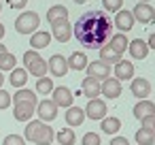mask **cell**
<instances>
[{"instance_id":"obj_38","label":"cell","mask_w":155,"mask_h":145,"mask_svg":"<svg viewBox=\"0 0 155 145\" xmlns=\"http://www.w3.org/2000/svg\"><path fill=\"white\" fill-rule=\"evenodd\" d=\"M140 128H147V130L155 132V115H149V117L140 119Z\"/></svg>"},{"instance_id":"obj_20","label":"cell","mask_w":155,"mask_h":145,"mask_svg":"<svg viewBox=\"0 0 155 145\" xmlns=\"http://www.w3.org/2000/svg\"><path fill=\"white\" fill-rule=\"evenodd\" d=\"M100 130L106 132L108 136H117V132L121 130V119L115 115H106L104 119H100Z\"/></svg>"},{"instance_id":"obj_24","label":"cell","mask_w":155,"mask_h":145,"mask_svg":"<svg viewBox=\"0 0 155 145\" xmlns=\"http://www.w3.org/2000/svg\"><path fill=\"white\" fill-rule=\"evenodd\" d=\"M26 81H28V71L26 68H13L11 71V77H9V83L13 85V88H17V90H21L24 85H26Z\"/></svg>"},{"instance_id":"obj_17","label":"cell","mask_w":155,"mask_h":145,"mask_svg":"<svg viewBox=\"0 0 155 145\" xmlns=\"http://www.w3.org/2000/svg\"><path fill=\"white\" fill-rule=\"evenodd\" d=\"M49 43H51V32H47V30H36L34 34H30V47L34 51L49 47Z\"/></svg>"},{"instance_id":"obj_2","label":"cell","mask_w":155,"mask_h":145,"mask_svg":"<svg viewBox=\"0 0 155 145\" xmlns=\"http://www.w3.org/2000/svg\"><path fill=\"white\" fill-rule=\"evenodd\" d=\"M24 139H26V141H32V143H36V145H51V143L55 141V130H53L49 124L41 122V119H32V122H28V126H26Z\"/></svg>"},{"instance_id":"obj_8","label":"cell","mask_w":155,"mask_h":145,"mask_svg":"<svg viewBox=\"0 0 155 145\" xmlns=\"http://www.w3.org/2000/svg\"><path fill=\"white\" fill-rule=\"evenodd\" d=\"M36 113H38V119L41 122H53L55 117H58V105L53 102V100H41L38 105H36Z\"/></svg>"},{"instance_id":"obj_14","label":"cell","mask_w":155,"mask_h":145,"mask_svg":"<svg viewBox=\"0 0 155 145\" xmlns=\"http://www.w3.org/2000/svg\"><path fill=\"white\" fill-rule=\"evenodd\" d=\"M102 96L104 98H119L121 96V81L115 79V77H106L102 81Z\"/></svg>"},{"instance_id":"obj_4","label":"cell","mask_w":155,"mask_h":145,"mask_svg":"<svg viewBox=\"0 0 155 145\" xmlns=\"http://www.w3.org/2000/svg\"><path fill=\"white\" fill-rule=\"evenodd\" d=\"M51 36L60 43H68L72 39V28L68 24V19H58L51 24Z\"/></svg>"},{"instance_id":"obj_9","label":"cell","mask_w":155,"mask_h":145,"mask_svg":"<svg viewBox=\"0 0 155 145\" xmlns=\"http://www.w3.org/2000/svg\"><path fill=\"white\" fill-rule=\"evenodd\" d=\"M47 66H49V73L53 75V77H64L70 68H68V60L64 58V56H60V54H55V56H51L49 60H47Z\"/></svg>"},{"instance_id":"obj_1","label":"cell","mask_w":155,"mask_h":145,"mask_svg":"<svg viewBox=\"0 0 155 145\" xmlns=\"http://www.w3.org/2000/svg\"><path fill=\"white\" fill-rule=\"evenodd\" d=\"M110 30H113V22L106 17V13L87 11L77 19L72 34H77V41L83 47L100 49L110 41Z\"/></svg>"},{"instance_id":"obj_5","label":"cell","mask_w":155,"mask_h":145,"mask_svg":"<svg viewBox=\"0 0 155 145\" xmlns=\"http://www.w3.org/2000/svg\"><path fill=\"white\" fill-rule=\"evenodd\" d=\"M134 24H136V19H134L132 11H127V9H121V11H117V15H115V22H113V26H115V28H117L121 34L130 32V30L134 28Z\"/></svg>"},{"instance_id":"obj_21","label":"cell","mask_w":155,"mask_h":145,"mask_svg":"<svg viewBox=\"0 0 155 145\" xmlns=\"http://www.w3.org/2000/svg\"><path fill=\"white\" fill-rule=\"evenodd\" d=\"M66 124H68V128L70 126H81L83 122H85V109H81V107H68L66 109Z\"/></svg>"},{"instance_id":"obj_44","label":"cell","mask_w":155,"mask_h":145,"mask_svg":"<svg viewBox=\"0 0 155 145\" xmlns=\"http://www.w3.org/2000/svg\"><path fill=\"white\" fill-rule=\"evenodd\" d=\"M2 83H5V77H2V73H0V90H2Z\"/></svg>"},{"instance_id":"obj_23","label":"cell","mask_w":155,"mask_h":145,"mask_svg":"<svg viewBox=\"0 0 155 145\" xmlns=\"http://www.w3.org/2000/svg\"><path fill=\"white\" fill-rule=\"evenodd\" d=\"M66 60H68V68H72V71H85L87 64H89L85 51H74V54H72L70 58H66Z\"/></svg>"},{"instance_id":"obj_40","label":"cell","mask_w":155,"mask_h":145,"mask_svg":"<svg viewBox=\"0 0 155 145\" xmlns=\"http://www.w3.org/2000/svg\"><path fill=\"white\" fill-rule=\"evenodd\" d=\"M110 145H130V141H127L125 136H119V134H117V136L110 139Z\"/></svg>"},{"instance_id":"obj_34","label":"cell","mask_w":155,"mask_h":145,"mask_svg":"<svg viewBox=\"0 0 155 145\" xmlns=\"http://www.w3.org/2000/svg\"><path fill=\"white\" fill-rule=\"evenodd\" d=\"M81 145H100V134L98 132H85L81 139Z\"/></svg>"},{"instance_id":"obj_31","label":"cell","mask_w":155,"mask_h":145,"mask_svg":"<svg viewBox=\"0 0 155 145\" xmlns=\"http://www.w3.org/2000/svg\"><path fill=\"white\" fill-rule=\"evenodd\" d=\"M36 92L43 94V96L51 94V92H53V81H51L49 77H41V79L36 81Z\"/></svg>"},{"instance_id":"obj_48","label":"cell","mask_w":155,"mask_h":145,"mask_svg":"<svg viewBox=\"0 0 155 145\" xmlns=\"http://www.w3.org/2000/svg\"><path fill=\"white\" fill-rule=\"evenodd\" d=\"M153 9H155V7H153Z\"/></svg>"},{"instance_id":"obj_49","label":"cell","mask_w":155,"mask_h":145,"mask_svg":"<svg viewBox=\"0 0 155 145\" xmlns=\"http://www.w3.org/2000/svg\"><path fill=\"white\" fill-rule=\"evenodd\" d=\"M153 145H155V143H153Z\"/></svg>"},{"instance_id":"obj_25","label":"cell","mask_w":155,"mask_h":145,"mask_svg":"<svg viewBox=\"0 0 155 145\" xmlns=\"http://www.w3.org/2000/svg\"><path fill=\"white\" fill-rule=\"evenodd\" d=\"M28 75H34L36 79H41V77H47V71H49V66H47V62L43 60V58H38L34 64H30L28 68Z\"/></svg>"},{"instance_id":"obj_33","label":"cell","mask_w":155,"mask_h":145,"mask_svg":"<svg viewBox=\"0 0 155 145\" xmlns=\"http://www.w3.org/2000/svg\"><path fill=\"white\" fill-rule=\"evenodd\" d=\"M102 7L108 13H117V11L123 9V0H102Z\"/></svg>"},{"instance_id":"obj_36","label":"cell","mask_w":155,"mask_h":145,"mask_svg":"<svg viewBox=\"0 0 155 145\" xmlns=\"http://www.w3.org/2000/svg\"><path fill=\"white\" fill-rule=\"evenodd\" d=\"M13 105V96H9L7 90H0V109H9Z\"/></svg>"},{"instance_id":"obj_42","label":"cell","mask_w":155,"mask_h":145,"mask_svg":"<svg viewBox=\"0 0 155 145\" xmlns=\"http://www.w3.org/2000/svg\"><path fill=\"white\" fill-rule=\"evenodd\" d=\"M5 54H7V45L0 43V56H5Z\"/></svg>"},{"instance_id":"obj_41","label":"cell","mask_w":155,"mask_h":145,"mask_svg":"<svg viewBox=\"0 0 155 145\" xmlns=\"http://www.w3.org/2000/svg\"><path fill=\"white\" fill-rule=\"evenodd\" d=\"M147 45H149V49H155V32H151V34H149V41H147Z\"/></svg>"},{"instance_id":"obj_43","label":"cell","mask_w":155,"mask_h":145,"mask_svg":"<svg viewBox=\"0 0 155 145\" xmlns=\"http://www.w3.org/2000/svg\"><path fill=\"white\" fill-rule=\"evenodd\" d=\"M2 39H5V26L0 24V41H2Z\"/></svg>"},{"instance_id":"obj_16","label":"cell","mask_w":155,"mask_h":145,"mask_svg":"<svg viewBox=\"0 0 155 145\" xmlns=\"http://www.w3.org/2000/svg\"><path fill=\"white\" fill-rule=\"evenodd\" d=\"M115 79H119V81H130V79H134V64L130 62V60H119L117 64H115Z\"/></svg>"},{"instance_id":"obj_28","label":"cell","mask_w":155,"mask_h":145,"mask_svg":"<svg viewBox=\"0 0 155 145\" xmlns=\"http://www.w3.org/2000/svg\"><path fill=\"white\" fill-rule=\"evenodd\" d=\"M55 141H58L60 145H74L77 134L72 132V128H62V130L55 134Z\"/></svg>"},{"instance_id":"obj_6","label":"cell","mask_w":155,"mask_h":145,"mask_svg":"<svg viewBox=\"0 0 155 145\" xmlns=\"http://www.w3.org/2000/svg\"><path fill=\"white\" fill-rule=\"evenodd\" d=\"M34 113H36V105L34 102H28V100L13 102V115H15L17 122H30Z\"/></svg>"},{"instance_id":"obj_12","label":"cell","mask_w":155,"mask_h":145,"mask_svg":"<svg viewBox=\"0 0 155 145\" xmlns=\"http://www.w3.org/2000/svg\"><path fill=\"white\" fill-rule=\"evenodd\" d=\"M81 92L89 100H94V98H98L102 94V81L100 79H94V77H85L83 83H81Z\"/></svg>"},{"instance_id":"obj_47","label":"cell","mask_w":155,"mask_h":145,"mask_svg":"<svg viewBox=\"0 0 155 145\" xmlns=\"http://www.w3.org/2000/svg\"><path fill=\"white\" fill-rule=\"evenodd\" d=\"M0 11H2V2H0Z\"/></svg>"},{"instance_id":"obj_22","label":"cell","mask_w":155,"mask_h":145,"mask_svg":"<svg viewBox=\"0 0 155 145\" xmlns=\"http://www.w3.org/2000/svg\"><path fill=\"white\" fill-rule=\"evenodd\" d=\"M127 36L125 34H121V32H117V34H113L110 36V41H108V47L113 49V51H117L119 56H123L125 51H127Z\"/></svg>"},{"instance_id":"obj_7","label":"cell","mask_w":155,"mask_h":145,"mask_svg":"<svg viewBox=\"0 0 155 145\" xmlns=\"http://www.w3.org/2000/svg\"><path fill=\"white\" fill-rule=\"evenodd\" d=\"M132 15L136 22L140 24H153L155 22V9L149 5V2H138L134 9H132Z\"/></svg>"},{"instance_id":"obj_18","label":"cell","mask_w":155,"mask_h":145,"mask_svg":"<svg viewBox=\"0 0 155 145\" xmlns=\"http://www.w3.org/2000/svg\"><path fill=\"white\" fill-rule=\"evenodd\" d=\"M127 51H130V56H132L134 60H144V58L149 56V45H147L142 39H134V41H130Z\"/></svg>"},{"instance_id":"obj_10","label":"cell","mask_w":155,"mask_h":145,"mask_svg":"<svg viewBox=\"0 0 155 145\" xmlns=\"http://www.w3.org/2000/svg\"><path fill=\"white\" fill-rule=\"evenodd\" d=\"M85 117L89 119H104L106 117V102L102 98H94L85 107Z\"/></svg>"},{"instance_id":"obj_26","label":"cell","mask_w":155,"mask_h":145,"mask_svg":"<svg viewBox=\"0 0 155 145\" xmlns=\"http://www.w3.org/2000/svg\"><path fill=\"white\" fill-rule=\"evenodd\" d=\"M58 19H68V9L62 7V5H55V7H51V9L47 11V22H49V24H53V22H58Z\"/></svg>"},{"instance_id":"obj_39","label":"cell","mask_w":155,"mask_h":145,"mask_svg":"<svg viewBox=\"0 0 155 145\" xmlns=\"http://www.w3.org/2000/svg\"><path fill=\"white\" fill-rule=\"evenodd\" d=\"M26 2H28V0H7V5H9L11 9H17V11L26 9Z\"/></svg>"},{"instance_id":"obj_37","label":"cell","mask_w":155,"mask_h":145,"mask_svg":"<svg viewBox=\"0 0 155 145\" xmlns=\"http://www.w3.org/2000/svg\"><path fill=\"white\" fill-rule=\"evenodd\" d=\"M38 58H41V56H38V51H34V49H28V51L24 54V64H26V68H28L30 64H34Z\"/></svg>"},{"instance_id":"obj_45","label":"cell","mask_w":155,"mask_h":145,"mask_svg":"<svg viewBox=\"0 0 155 145\" xmlns=\"http://www.w3.org/2000/svg\"><path fill=\"white\" fill-rule=\"evenodd\" d=\"M87 0H74V5H85Z\"/></svg>"},{"instance_id":"obj_29","label":"cell","mask_w":155,"mask_h":145,"mask_svg":"<svg viewBox=\"0 0 155 145\" xmlns=\"http://www.w3.org/2000/svg\"><path fill=\"white\" fill-rule=\"evenodd\" d=\"M21 100H28V102H34V105H38V100H36V94H34L32 90H28V88H21V90H17V92L13 94V102H21Z\"/></svg>"},{"instance_id":"obj_15","label":"cell","mask_w":155,"mask_h":145,"mask_svg":"<svg viewBox=\"0 0 155 145\" xmlns=\"http://www.w3.org/2000/svg\"><path fill=\"white\" fill-rule=\"evenodd\" d=\"M51 96H53L51 100H53L58 107H66V109H68V107H72V100H74V98H72V92H70L68 88H64V85L53 88Z\"/></svg>"},{"instance_id":"obj_32","label":"cell","mask_w":155,"mask_h":145,"mask_svg":"<svg viewBox=\"0 0 155 145\" xmlns=\"http://www.w3.org/2000/svg\"><path fill=\"white\" fill-rule=\"evenodd\" d=\"M15 56L11 54V51H7L5 56H0V73H2V71H13L15 68Z\"/></svg>"},{"instance_id":"obj_27","label":"cell","mask_w":155,"mask_h":145,"mask_svg":"<svg viewBox=\"0 0 155 145\" xmlns=\"http://www.w3.org/2000/svg\"><path fill=\"white\" fill-rule=\"evenodd\" d=\"M100 60L110 66V64H117V62L121 60V56H119L117 51H113V49L108 47V43H106L104 47H100Z\"/></svg>"},{"instance_id":"obj_46","label":"cell","mask_w":155,"mask_h":145,"mask_svg":"<svg viewBox=\"0 0 155 145\" xmlns=\"http://www.w3.org/2000/svg\"><path fill=\"white\" fill-rule=\"evenodd\" d=\"M138 2H149V0H138Z\"/></svg>"},{"instance_id":"obj_30","label":"cell","mask_w":155,"mask_h":145,"mask_svg":"<svg viewBox=\"0 0 155 145\" xmlns=\"http://www.w3.org/2000/svg\"><path fill=\"white\" fill-rule=\"evenodd\" d=\"M136 141H138V145H153L155 143V132H151L147 128H138Z\"/></svg>"},{"instance_id":"obj_13","label":"cell","mask_w":155,"mask_h":145,"mask_svg":"<svg viewBox=\"0 0 155 145\" xmlns=\"http://www.w3.org/2000/svg\"><path fill=\"white\" fill-rule=\"evenodd\" d=\"M130 90H132V94H134L136 98L147 100V98H149V94H151V83H149L144 77H136V79H132Z\"/></svg>"},{"instance_id":"obj_3","label":"cell","mask_w":155,"mask_h":145,"mask_svg":"<svg viewBox=\"0 0 155 145\" xmlns=\"http://www.w3.org/2000/svg\"><path fill=\"white\" fill-rule=\"evenodd\" d=\"M38 24H41L38 13L26 11V13H21V15L15 19V30H17L19 34H34V32L38 30Z\"/></svg>"},{"instance_id":"obj_11","label":"cell","mask_w":155,"mask_h":145,"mask_svg":"<svg viewBox=\"0 0 155 145\" xmlns=\"http://www.w3.org/2000/svg\"><path fill=\"white\" fill-rule=\"evenodd\" d=\"M85 71H87V77H94V79H100V81H104L106 77H110V66L104 64L102 60H94V62H89Z\"/></svg>"},{"instance_id":"obj_19","label":"cell","mask_w":155,"mask_h":145,"mask_svg":"<svg viewBox=\"0 0 155 145\" xmlns=\"http://www.w3.org/2000/svg\"><path fill=\"white\" fill-rule=\"evenodd\" d=\"M134 117L140 122V119H144V117H149V115H155V102L153 100H138L136 105H134Z\"/></svg>"},{"instance_id":"obj_35","label":"cell","mask_w":155,"mask_h":145,"mask_svg":"<svg viewBox=\"0 0 155 145\" xmlns=\"http://www.w3.org/2000/svg\"><path fill=\"white\" fill-rule=\"evenodd\" d=\"M2 145H26V139L21 134H7V139L2 141Z\"/></svg>"}]
</instances>
